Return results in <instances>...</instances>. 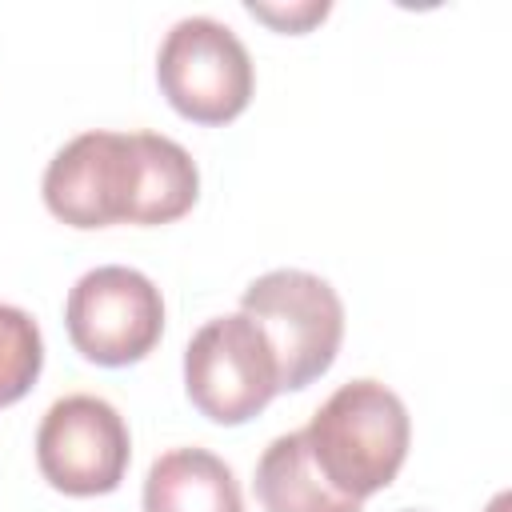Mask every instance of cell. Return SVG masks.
Wrapping results in <instances>:
<instances>
[{
	"instance_id": "1",
	"label": "cell",
	"mask_w": 512,
	"mask_h": 512,
	"mask_svg": "<svg viewBox=\"0 0 512 512\" xmlns=\"http://www.w3.org/2000/svg\"><path fill=\"white\" fill-rule=\"evenodd\" d=\"M44 208L68 228H160L200 200V168L184 144L160 132L92 128L72 136L44 168Z\"/></svg>"
},
{
	"instance_id": "2",
	"label": "cell",
	"mask_w": 512,
	"mask_h": 512,
	"mask_svg": "<svg viewBox=\"0 0 512 512\" xmlns=\"http://www.w3.org/2000/svg\"><path fill=\"white\" fill-rule=\"evenodd\" d=\"M304 440L324 480L364 504L400 476L412 444V420L384 380L360 376L340 384L312 412Z\"/></svg>"
},
{
	"instance_id": "3",
	"label": "cell",
	"mask_w": 512,
	"mask_h": 512,
	"mask_svg": "<svg viewBox=\"0 0 512 512\" xmlns=\"http://www.w3.org/2000/svg\"><path fill=\"white\" fill-rule=\"evenodd\" d=\"M240 312L268 336L280 368V392H300L336 364L344 344V300L324 276L272 268L244 288Z\"/></svg>"
},
{
	"instance_id": "4",
	"label": "cell",
	"mask_w": 512,
	"mask_h": 512,
	"mask_svg": "<svg viewBox=\"0 0 512 512\" xmlns=\"http://www.w3.org/2000/svg\"><path fill=\"white\" fill-rule=\"evenodd\" d=\"M156 84L176 116L220 128L252 104L256 68L244 40L228 24L212 16H184L160 40Z\"/></svg>"
},
{
	"instance_id": "5",
	"label": "cell",
	"mask_w": 512,
	"mask_h": 512,
	"mask_svg": "<svg viewBox=\"0 0 512 512\" xmlns=\"http://www.w3.org/2000/svg\"><path fill=\"white\" fill-rule=\"evenodd\" d=\"M184 392L192 408L220 428L260 416L280 396V368L256 320L244 312L204 320L184 348Z\"/></svg>"
},
{
	"instance_id": "6",
	"label": "cell",
	"mask_w": 512,
	"mask_h": 512,
	"mask_svg": "<svg viewBox=\"0 0 512 512\" xmlns=\"http://www.w3.org/2000/svg\"><path fill=\"white\" fill-rule=\"evenodd\" d=\"M64 332L72 348L100 368L140 364L164 336L160 288L128 264L88 268L64 300Z\"/></svg>"
},
{
	"instance_id": "7",
	"label": "cell",
	"mask_w": 512,
	"mask_h": 512,
	"mask_svg": "<svg viewBox=\"0 0 512 512\" xmlns=\"http://www.w3.org/2000/svg\"><path fill=\"white\" fill-rule=\"evenodd\" d=\"M132 460V436L124 416L88 392H72L48 404L36 428V468L48 488L88 500L120 488Z\"/></svg>"
},
{
	"instance_id": "8",
	"label": "cell",
	"mask_w": 512,
	"mask_h": 512,
	"mask_svg": "<svg viewBox=\"0 0 512 512\" xmlns=\"http://www.w3.org/2000/svg\"><path fill=\"white\" fill-rule=\"evenodd\" d=\"M144 512H244L236 472L208 448H168L148 464Z\"/></svg>"
},
{
	"instance_id": "9",
	"label": "cell",
	"mask_w": 512,
	"mask_h": 512,
	"mask_svg": "<svg viewBox=\"0 0 512 512\" xmlns=\"http://www.w3.org/2000/svg\"><path fill=\"white\" fill-rule=\"evenodd\" d=\"M256 500L264 512H360L364 504L336 492L324 472L316 468L304 428L300 432H284L276 436L260 460H256V476H252Z\"/></svg>"
},
{
	"instance_id": "10",
	"label": "cell",
	"mask_w": 512,
	"mask_h": 512,
	"mask_svg": "<svg viewBox=\"0 0 512 512\" xmlns=\"http://www.w3.org/2000/svg\"><path fill=\"white\" fill-rule=\"evenodd\" d=\"M44 368V336L32 312L0 304V408L24 400Z\"/></svg>"
},
{
	"instance_id": "11",
	"label": "cell",
	"mask_w": 512,
	"mask_h": 512,
	"mask_svg": "<svg viewBox=\"0 0 512 512\" xmlns=\"http://www.w3.org/2000/svg\"><path fill=\"white\" fill-rule=\"evenodd\" d=\"M244 8H248V16L272 24L276 32H288V36H304L312 24H320L332 12L328 0H296V4H256V0H248Z\"/></svg>"
},
{
	"instance_id": "12",
	"label": "cell",
	"mask_w": 512,
	"mask_h": 512,
	"mask_svg": "<svg viewBox=\"0 0 512 512\" xmlns=\"http://www.w3.org/2000/svg\"><path fill=\"white\" fill-rule=\"evenodd\" d=\"M404 512H416V508H404Z\"/></svg>"
}]
</instances>
